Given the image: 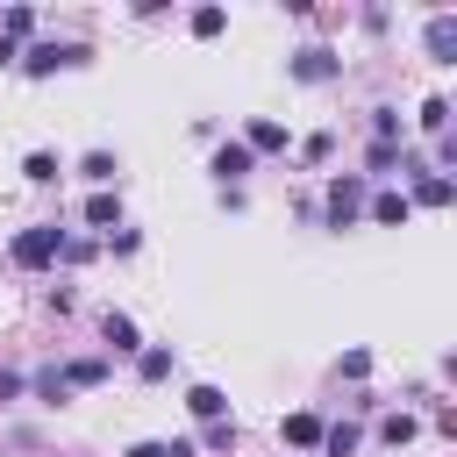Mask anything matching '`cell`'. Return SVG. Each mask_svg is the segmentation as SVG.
I'll list each match as a JSON object with an SVG mask.
<instances>
[{
  "instance_id": "obj_1",
  "label": "cell",
  "mask_w": 457,
  "mask_h": 457,
  "mask_svg": "<svg viewBox=\"0 0 457 457\" xmlns=\"http://www.w3.org/2000/svg\"><path fill=\"white\" fill-rule=\"evenodd\" d=\"M57 250H64V228H21V236H14V264H21V271H43Z\"/></svg>"
},
{
  "instance_id": "obj_2",
  "label": "cell",
  "mask_w": 457,
  "mask_h": 457,
  "mask_svg": "<svg viewBox=\"0 0 457 457\" xmlns=\"http://www.w3.org/2000/svg\"><path fill=\"white\" fill-rule=\"evenodd\" d=\"M79 57H86V50H71V43H36V50L21 57V71H29V79H50L57 64H79Z\"/></svg>"
},
{
  "instance_id": "obj_3",
  "label": "cell",
  "mask_w": 457,
  "mask_h": 457,
  "mask_svg": "<svg viewBox=\"0 0 457 457\" xmlns=\"http://www.w3.org/2000/svg\"><path fill=\"white\" fill-rule=\"evenodd\" d=\"M357 207H364V179H336V186H328V214H336V221H350Z\"/></svg>"
},
{
  "instance_id": "obj_4",
  "label": "cell",
  "mask_w": 457,
  "mask_h": 457,
  "mask_svg": "<svg viewBox=\"0 0 457 457\" xmlns=\"http://www.w3.org/2000/svg\"><path fill=\"white\" fill-rule=\"evenodd\" d=\"M336 71H343V64H336L328 50H300V57H293V79H307V86H314V79H336Z\"/></svg>"
},
{
  "instance_id": "obj_5",
  "label": "cell",
  "mask_w": 457,
  "mask_h": 457,
  "mask_svg": "<svg viewBox=\"0 0 457 457\" xmlns=\"http://www.w3.org/2000/svg\"><path fill=\"white\" fill-rule=\"evenodd\" d=\"M450 50H457V21H450V14H436V21H428V57H443V64H450Z\"/></svg>"
},
{
  "instance_id": "obj_6",
  "label": "cell",
  "mask_w": 457,
  "mask_h": 457,
  "mask_svg": "<svg viewBox=\"0 0 457 457\" xmlns=\"http://www.w3.org/2000/svg\"><path fill=\"white\" fill-rule=\"evenodd\" d=\"M414 200H421V207H443V200H450V179H443V171H421V179H414Z\"/></svg>"
},
{
  "instance_id": "obj_7",
  "label": "cell",
  "mask_w": 457,
  "mask_h": 457,
  "mask_svg": "<svg viewBox=\"0 0 457 457\" xmlns=\"http://www.w3.org/2000/svg\"><path fill=\"white\" fill-rule=\"evenodd\" d=\"M371 221L400 228V221H407V193H378V200H371Z\"/></svg>"
},
{
  "instance_id": "obj_8",
  "label": "cell",
  "mask_w": 457,
  "mask_h": 457,
  "mask_svg": "<svg viewBox=\"0 0 457 457\" xmlns=\"http://www.w3.org/2000/svg\"><path fill=\"white\" fill-rule=\"evenodd\" d=\"M186 407H193L200 421H221V407H228V400H221L214 386H193V393H186Z\"/></svg>"
},
{
  "instance_id": "obj_9",
  "label": "cell",
  "mask_w": 457,
  "mask_h": 457,
  "mask_svg": "<svg viewBox=\"0 0 457 457\" xmlns=\"http://www.w3.org/2000/svg\"><path fill=\"white\" fill-rule=\"evenodd\" d=\"M243 150H286V129L278 121H250V143Z\"/></svg>"
},
{
  "instance_id": "obj_10",
  "label": "cell",
  "mask_w": 457,
  "mask_h": 457,
  "mask_svg": "<svg viewBox=\"0 0 457 457\" xmlns=\"http://www.w3.org/2000/svg\"><path fill=\"white\" fill-rule=\"evenodd\" d=\"M214 171H221V179H243V171H250V150H243V143H221Z\"/></svg>"
},
{
  "instance_id": "obj_11",
  "label": "cell",
  "mask_w": 457,
  "mask_h": 457,
  "mask_svg": "<svg viewBox=\"0 0 457 457\" xmlns=\"http://www.w3.org/2000/svg\"><path fill=\"white\" fill-rule=\"evenodd\" d=\"M286 443H300V450L321 443V421H314V414H286Z\"/></svg>"
},
{
  "instance_id": "obj_12",
  "label": "cell",
  "mask_w": 457,
  "mask_h": 457,
  "mask_svg": "<svg viewBox=\"0 0 457 457\" xmlns=\"http://www.w3.org/2000/svg\"><path fill=\"white\" fill-rule=\"evenodd\" d=\"M29 29H36L29 7H7V14H0V43H7V36H29Z\"/></svg>"
},
{
  "instance_id": "obj_13",
  "label": "cell",
  "mask_w": 457,
  "mask_h": 457,
  "mask_svg": "<svg viewBox=\"0 0 457 457\" xmlns=\"http://www.w3.org/2000/svg\"><path fill=\"white\" fill-rule=\"evenodd\" d=\"M107 343H114V350H136V321H129V314H107Z\"/></svg>"
},
{
  "instance_id": "obj_14",
  "label": "cell",
  "mask_w": 457,
  "mask_h": 457,
  "mask_svg": "<svg viewBox=\"0 0 457 457\" xmlns=\"http://www.w3.org/2000/svg\"><path fill=\"white\" fill-rule=\"evenodd\" d=\"M221 29H228L221 7H200V14H193V36H221Z\"/></svg>"
},
{
  "instance_id": "obj_15",
  "label": "cell",
  "mask_w": 457,
  "mask_h": 457,
  "mask_svg": "<svg viewBox=\"0 0 457 457\" xmlns=\"http://www.w3.org/2000/svg\"><path fill=\"white\" fill-rule=\"evenodd\" d=\"M21 171H29V179H36V186H50V179H57V157H50V150H36V157H29V164H21Z\"/></svg>"
},
{
  "instance_id": "obj_16",
  "label": "cell",
  "mask_w": 457,
  "mask_h": 457,
  "mask_svg": "<svg viewBox=\"0 0 457 457\" xmlns=\"http://www.w3.org/2000/svg\"><path fill=\"white\" fill-rule=\"evenodd\" d=\"M114 214H121V207H114V193H93V200H86V221H100V228H107Z\"/></svg>"
},
{
  "instance_id": "obj_17",
  "label": "cell",
  "mask_w": 457,
  "mask_h": 457,
  "mask_svg": "<svg viewBox=\"0 0 457 457\" xmlns=\"http://www.w3.org/2000/svg\"><path fill=\"white\" fill-rule=\"evenodd\" d=\"M321 443H328V457H350L357 450V428H321Z\"/></svg>"
},
{
  "instance_id": "obj_18",
  "label": "cell",
  "mask_w": 457,
  "mask_h": 457,
  "mask_svg": "<svg viewBox=\"0 0 457 457\" xmlns=\"http://www.w3.org/2000/svg\"><path fill=\"white\" fill-rule=\"evenodd\" d=\"M378 436H386V443H407V436H414V414H386V428H378Z\"/></svg>"
},
{
  "instance_id": "obj_19",
  "label": "cell",
  "mask_w": 457,
  "mask_h": 457,
  "mask_svg": "<svg viewBox=\"0 0 457 457\" xmlns=\"http://www.w3.org/2000/svg\"><path fill=\"white\" fill-rule=\"evenodd\" d=\"M171 371V350H143V378H164Z\"/></svg>"
}]
</instances>
